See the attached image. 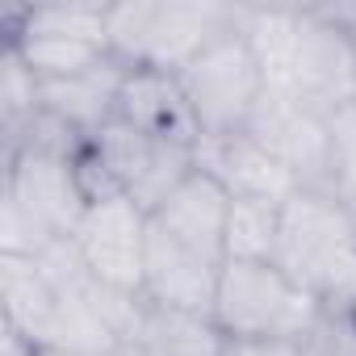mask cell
<instances>
[{
    "label": "cell",
    "mask_w": 356,
    "mask_h": 356,
    "mask_svg": "<svg viewBox=\"0 0 356 356\" xmlns=\"http://www.w3.org/2000/svg\"><path fill=\"white\" fill-rule=\"evenodd\" d=\"M323 310H356V210L335 189H298L281 206L277 260Z\"/></svg>",
    "instance_id": "6da1fadb"
},
{
    "label": "cell",
    "mask_w": 356,
    "mask_h": 356,
    "mask_svg": "<svg viewBox=\"0 0 356 356\" xmlns=\"http://www.w3.org/2000/svg\"><path fill=\"white\" fill-rule=\"evenodd\" d=\"M327 310L273 260H227L210 318L235 343L243 339H289L302 343Z\"/></svg>",
    "instance_id": "7a4b0ae2"
},
{
    "label": "cell",
    "mask_w": 356,
    "mask_h": 356,
    "mask_svg": "<svg viewBox=\"0 0 356 356\" xmlns=\"http://www.w3.org/2000/svg\"><path fill=\"white\" fill-rule=\"evenodd\" d=\"M239 5H109V55L126 67L181 76L231 22Z\"/></svg>",
    "instance_id": "3957f363"
},
{
    "label": "cell",
    "mask_w": 356,
    "mask_h": 356,
    "mask_svg": "<svg viewBox=\"0 0 356 356\" xmlns=\"http://www.w3.org/2000/svg\"><path fill=\"white\" fill-rule=\"evenodd\" d=\"M176 80L185 88V101L193 109V122H197L202 138L248 130V122H252L256 105L264 101L268 84H264L260 59H256L248 34L239 30V9H235V22Z\"/></svg>",
    "instance_id": "277c9868"
},
{
    "label": "cell",
    "mask_w": 356,
    "mask_h": 356,
    "mask_svg": "<svg viewBox=\"0 0 356 356\" xmlns=\"http://www.w3.org/2000/svg\"><path fill=\"white\" fill-rule=\"evenodd\" d=\"M289 101L335 113L356 97V38L331 9H298L285 67L268 84Z\"/></svg>",
    "instance_id": "5b68a950"
},
{
    "label": "cell",
    "mask_w": 356,
    "mask_h": 356,
    "mask_svg": "<svg viewBox=\"0 0 356 356\" xmlns=\"http://www.w3.org/2000/svg\"><path fill=\"white\" fill-rule=\"evenodd\" d=\"M80 155L47 151V147H17L5 151V202H13L47 239H72L88 193L80 185Z\"/></svg>",
    "instance_id": "8992f818"
},
{
    "label": "cell",
    "mask_w": 356,
    "mask_h": 356,
    "mask_svg": "<svg viewBox=\"0 0 356 356\" xmlns=\"http://www.w3.org/2000/svg\"><path fill=\"white\" fill-rule=\"evenodd\" d=\"M248 134L268 147L302 189H335V155H331V113H318L281 92H264Z\"/></svg>",
    "instance_id": "52a82bcc"
},
{
    "label": "cell",
    "mask_w": 356,
    "mask_h": 356,
    "mask_svg": "<svg viewBox=\"0 0 356 356\" xmlns=\"http://www.w3.org/2000/svg\"><path fill=\"white\" fill-rule=\"evenodd\" d=\"M147 231L151 218L130 197H105L88 202L72 243L80 248L88 273L113 289L143 293V264H147Z\"/></svg>",
    "instance_id": "ba28073f"
},
{
    "label": "cell",
    "mask_w": 356,
    "mask_h": 356,
    "mask_svg": "<svg viewBox=\"0 0 356 356\" xmlns=\"http://www.w3.org/2000/svg\"><path fill=\"white\" fill-rule=\"evenodd\" d=\"M197 168L214 176V181L231 193V202H273V206H285L302 189L293 181V172L268 147H260L248 130L218 134V138H197Z\"/></svg>",
    "instance_id": "9c48e42d"
},
{
    "label": "cell",
    "mask_w": 356,
    "mask_h": 356,
    "mask_svg": "<svg viewBox=\"0 0 356 356\" xmlns=\"http://www.w3.org/2000/svg\"><path fill=\"white\" fill-rule=\"evenodd\" d=\"M227 218H231V193L210 172L197 168L189 181L151 214V227L163 231L168 239H176L181 248L214 260V264H227Z\"/></svg>",
    "instance_id": "30bf717a"
},
{
    "label": "cell",
    "mask_w": 356,
    "mask_h": 356,
    "mask_svg": "<svg viewBox=\"0 0 356 356\" xmlns=\"http://www.w3.org/2000/svg\"><path fill=\"white\" fill-rule=\"evenodd\" d=\"M218 273L222 264L181 248L176 239H168L163 231H147V264H143V298L151 306H168V310H193V314H210L214 310V293H218Z\"/></svg>",
    "instance_id": "8fae6325"
},
{
    "label": "cell",
    "mask_w": 356,
    "mask_h": 356,
    "mask_svg": "<svg viewBox=\"0 0 356 356\" xmlns=\"http://www.w3.org/2000/svg\"><path fill=\"white\" fill-rule=\"evenodd\" d=\"M118 118L134 126L138 134L155 143H189L197 147L202 130L193 122V109L185 101V88L172 72L151 67H126L122 92H118Z\"/></svg>",
    "instance_id": "7c38bea8"
},
{
    "label": "cell",
    "mask_w": 356,
    "mask_h": 356,
    "mask_svg": "<svg viewBox=\"0 0 356 356\" xmlns=\"http://www.w3.org/2000/svg\"><path fill=\"white\" fill-rule=\"evenodd\" d=\"M122 80H126V63H118L113 55H105L97 67H88L80 76L42 84V109L55 122H63L67 130H76L80 138H92L97 130H105L118 118Z\"/></svg>",
    "instance_id": "4fadbf2b"
},
{
    "label": "cell",
    "mask_w": 356,
    "mask_h": 356,
    "mask_svg": "<svg viewBox=\"0 0 356 356\" xmlns=\"http://www.w3.org/2000/svg\"><path fill=\"white\" fill-rule=\"evenodd\" d=\"M222 352H227V335L210 314L168 310L147 302L134 335L118 356H222Z\"/></svg>",
    "instance_id": "5bb4252c"
},
{
    "label": "cell",
    "mask_w": 356,
    "mask_h": 356,
    "mask_svg": "<svg viewBox=\"0 0 356 356\" xmlns=\"http://www.w3.org/2000/svg\"><path fill=\"white\" fill-rule=\"evenodd\" d=\"M5 47L17 51L26 59V67L51 84V80H67V76H80L88 67H97L109 51L97 47V42H84V38H63V34H42V30H22V26H5Z\"/></svg>",
    "instance_id": "9a60e30c"
},
{
    "label": "cell",
    "mask_w": 356,
    "mask_h": 356,
    "mask_svg": "<svg viewBox=\"0 0 356 356\" xmlns=\"http://www.w3.org/2000/svg\"><path fill=\"white\" fill-rule=\"evenodd\" d=\"M42 113V80L26 67L17 51L5 47V63H0V130H5V147L17 143Z\"/></svg>",
    "instance_id": "2e32d148"
},
{
    "label": "cell",
    "mask_w": 356,
    "mask_h": 356,
    "mask_svg": "<svg viewBox=\"0 0 356 356\" xmlns=\"http://www.w3.org/2000/svg\"><path fill=\"white\" fill-rule=\"evenodd\" d=\"M5 26L22 30H42V34H63V38H84L109 51V5H42V9H13Z\"/></svg>",
    "instance_id": "e0dca14e"
},
{
    "label": "cell",
    "mask_w": 356,
    "mask_h": 356,
    "mask_svg": "<svg viewBox=\"0 0 356 356\" xmlns=\"http://www.w3.org/2000/svg\"><path fill=\"white\" fill-rule=\"evenodd\" d=\"M277 239H281V206L231 202L227 260H277Z\"/></svg>",
    "instance_id": "ac0fdd59"
},
{
    "label": "cell",
    "mask_w": 356,
    "mask_h": 356,
    "mask_svg": "<svg viewBox=\"0 0 356 356\" xmlns=\"http://www.w3.org/2000/svg\"><path fill=\"white\" fill-rule=\"evenodd\" d=\"M331 155H335V193L356 202V97L331 113Z\"/></svg>",
    "instance_id": "d6986e66"
},
{
    "label": "cell",
    "mask_w": 356,
    "mask_h": 356,
    "mask_svg": "<svg viewBox=\"0 0 356 356\" xmlns=\"http://www.w3.org/2000/svg\"><path fill=\"white\" fill-rule=\"evenodd\" d=\"M302 356H356V314L327 310L318 327L302 339Z\"/></svg>",
    "instance_id": "ffe728a7"
},
{
    "label": "cell",
    "mask_w": 356,
    "mask_h": 356,
    "mask_svg": "<svg viewBox=\"0 0 356 356\" xmlns=\"http://www.w3.org/2000/svg\"><path fill=\"white\" fill-rule=\"evenodd\" d=\"M222 356H302V343H289V339H227V352Z\"/></svg>",
    "instance_id": "44dd1931"
},
{
    "label": "cell",
    "mask_w": 356,
    "mask_h": 356,
    "mask_svg": "<svg viewBox=\"0 0 356 356\" xmlns=\"http://www.w3.org/2000/svg\"><path fill=\"white\" fill-rule=\"evenodd\" d=\"M42 348L30 339V335H22L17 327H9V323H0V356H38Z\"/></svg>",
    "instance_id": "7402d4cb"
},
{
    "label": "cell",
    "mask_w": 356,
    "mask_h": 356,
    "mask_svg": "<svg viewBox=\"0 0 356 356\" xmlns=\"http://www.w3.org/2000/svg\"><path fill=\"white\" fill-rule=\"evenodd\" d=\"M331 13H335V17H339V22H343L352 34H356V5H335Z\"/></svg>",
    "instance_id": "603a6c76"
},
{
    "label": "cell",
    "mask_w": 356,
    "mask_h": 356,
    "mask_svg": "<svg viewBox=\"0 0 356 356\" xmlns=\"http://www.w3.org/2000/svg\"><path fill=\"white\" fill-rule=\"evenodd\" d=\"M38 356H84V352H59V348H42Z\"/></svg>",
    "instance_id": "cb8c5ba5"
},
{
    "label": "cell",
    "mask_w": 356,
    "mask_h": 356,
    "mask_svg": "<svg viewBox=\"0 0 356 356\" xmlns=\"http://www.w3.org/2000/svg\"><path fill=\"white\" fill-rule=\"evenodd\" d=\"M352 210H356V202H352Z\"/></svg>",
    "instance_id": "d4e9b609"
},
{
    "label": "cell",
    "mask_w": 356,
    "mask_h": 356,
    "mask_svg": "<svg viewBox=\"0 0 356 356\" xmlns=\"http://www.w3.org/2000/svg\"><path fill=\"white\" fill-rule=\"evenodd\" d=\"M352 38H356V34H352Z\"/></svg>",
    "instance_id": "484cf974"
},
{
    "label": "cell",
    "mask_w": 356,
    "mask_h": 356,
    "mask_svg": "<svg viewBox=\"0 0 356 356\" xmlns=\"http://www.w3.org/2000/svg\"><path fill=\"white\" fill-rule=\"evenodd\" d=\"M352 314H356V310H352Z\"/></svg>",
    "instance_id": "4316f807"
}]
</instances>
